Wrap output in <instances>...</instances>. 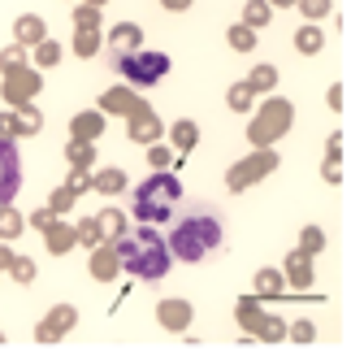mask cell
I'll list each match as a JSON object with an SVG mask.
<instances>
[{"label":"cell","instance_id":"1","mask_svg":"<svg viewBox=\"0 0 351 356\" xmlns=\"http://www.w3.org/2000/svg\"><path fill=\"white\" fill-rule=\"evenodd\" d=\"M169 257L182 261V265H200L208 257L221 252L225 243V226H221V213L208 204V200H191V204H178L169 218Z\"/></svg>","mask_w":351,"mask_h":356},{"label":"cell","instance_id":"2","mask_svg":"<svg viewBox=\"0 0 351 356\" xmlns=\"http://www.w3.org/2000/svg\"><path fill=\"white\" fill-rule=\"evenodd\" d=\"M117 257H121V270H126L130 278H139V282H161L169 274V261H173L169 243L156 235L152 226H139L130 239L121 235L117 239Z\"/></svg>","mask_w":351,"mask_h":356},{"label":"cell","instance_id":"3","mask_svg":"<svg viewBox=\"0 0 351 356\" xmlns=\"http://www.w3.org/2000/svg\"><path fill=\"white\" fill-rule=\"evenodd\" d=\"M182 204V183L178 174H148L135 187V218L144 226H161L173 218V209Z\"/></svg>","mask_w":351,"mask_h":356},{"label":"cell","instance_id":"4","mask_svg":"<svg viewBox=\"0 0 351 356\" xmlns=\"http://www.w3.org/2000/svg\"><path fill=\"white\" fill-rule=\"evenodd\" d=\"M109 70H117L126 83L135 87H152L169 74V57L165 52H148V48H135V52H121V57H109Z\"/></svg>","mask_w":351,"mask_h":356},{"label":"cell","instance_id":"5","mask_svg":"<svg viewBox=\"0 0 351 356\" xmlns=\"http://www.w3.org/2000/svg\"><path fill=\"white\" fill-rule=\"evenodd\" d=\"M291 122H295L291 100L273 96V100L265 104V113L252 122V139H256V144H269V139H277V135H286V131H291Z\"/></svg>","mask_w":351,"mask_h":356},{"label":"cell","instance_id":"6","mask_svg":"<svg viewBox=\"0 0 351 356\" xmlns=\"http://www.w3.org/2000/svg\"><path fill=\"white\" fill-rule=\"evenodd\" d=\"M17 187H22V156L9 135H0V204H13Z\"/></svg>","mask_w":351,"mask_h":356},{"label":"cell","instance_id":"7","mask_svg":"<svg viewBox=\"0 0 351 356\" xmlns=\"http://www.w3.org/2000/svg\"><path fill=\"white\" fill-rule=\"evenodd\" d=\"M273 170H277V152H256L252 161H239L230 174H225V187H230V191H243V187L260 183V178L273 174Z\"/></svg>","mask_w":351,"mask_h":356},{"label":"cell","instance_id":"8","mask_svg":"<svg viewBox=\"0 0 351 356\" xmlns=\"http://www.w3.org/2000/svg\"><path fill=\"white\" fill-rule=\"evenodd\" d=\"M44 87V79L35 74V70H13V74H5V104H13V109H22V104Z\"/></svg>","mask_w":351,"mask_h":356},{"label":"cell","instance_id":"9","mask_svg":"<svg viewBox=\"0 0 351 356\" xmlns=\"http://www.w3.org/2000/svg\"><path fill=\"white\" fill-rule=\"evenodd\" d=\"M74 322H78V313L69 309V305H57L48 322H40V326H35V339H40V343H57L65 330H74Z\"/></svg>","mask_w":351,"mask_h":356},{"label":"cell","instance_id":"10","mask_svg":"<svg viewBox=\"0 0 351 356\" xmlns=\"http://www.w3.org/2000/svg\"><path fill=\"white\" fill-rule=\"evenodd\" d=\"M117 270H121L117 243H109V239H100V243L92 248V278H100V282H109V278H113Z\"/></svg>","mask_w":351,"mask_h":356},{"label":"cell","instance_id":"11","mask_svg":"<svg viewBox=\"0 0 351 356\" xmlns=\"http://www.w3.org/2000/svg\"><path fill=\"white\" fill-rule=\"evenodd\" d=\"M130 122V139L135 144H152V139H161V122H156V113L148 109V104H139L135 113H126Z\"/></svg>","mask_w":351,"mask_h":356},{"label":"cell","instance_id":"12","mask_svg":"<svg viewBox=\"0 0 351 356\" xmlns=\"http://www.w3.org/2000/svg\"><path fill=\"white\" fill-rule=\"evenodd\" d=\"M135 48H144V31L135 22H117L109 31V57H121V52H135Z\"/></svg>","mask_w":351,"mask_h":356},{"label":"cell","instance_id":"13","mask_svg":"<svg viewBox=\"0 0 351 356\" xmlns=\"http://www.w3.org/2000/svg\"><path fill=\"white\" fill-rule=\"evenodd\" d=\"M156 313H161V326L173 330V334H182L191 326V305H187V300H161Z\"/></svg>","mask_w":351,"mask_h":356},{"label":"cell","instance_id":"14","mask_svg":"<svg viewBox=\"0 0 351 356\" xmlns=\"http://www.w3.org/2000/svg\"><path fill=\"white\" fill-rule=\"evenodd\" d=\"M139 104L144 100H139L130 87H109V92L100 96V113H135Z\"/></svg>","mask_w":351,"mask_h":356},{"label":"cell","instance_id":"15","mask_svg":"<svg viewBox=\"0 0 351 356\" xmlns=\"http://www.w3.org/2000/svg\"><path fill=\"white\" fill-rule=\"evenodd\" d=\"M13 35H17V44L31 48V44H44L48 40V26H44V17H35V13H22L13 22Z\"/></svg>","mask_w":351,"mask_h":356},{"label":"cell","instance_id":"16","mask_svg":"<svg viewBox=\"0 0 351 356\" xmlns=\"http://www.w3.org/2000/svg\"><path fill=\"white\" fill-rule=\"evenodd\" d=\"M74 243H78L74 226H65V222H57V218L48 222V248H52V252H57V257H65V252H69V248H74Z\"/></svg>","mask_w":351,"mask_h":356},{"label":"cell","instance_id":"17","mask_svg":"<svg viewBox=\"0 0 351 356\" xmlns=\"http://www.w3.org/2000/svg\"><path fill=\"white\" fill-rule=\"evenodd\" d=\"M96 230H100V239H109V243H117L121 235H126V218H121L117 209H104L100 218H96Z\"/></svg>","mask_w":351,"mask_h":356},{"label":"cell","instance_id":"18","mask_svg":"<svg viewBox=\"0 0 351 356\" xmlns=\"http://www.w3.org/2000/svg\"><path fill=\"white\" fill-rule=\"evenodd\" d=\"M69 131H74V139H87V144H92V139L104 135V113H78Z\"/></svg>","mask_w":351,"mask_h":356},{"label":"cell","instance_id":"19","mask_svg":"<svg viewBox=\"0 0 351 356\" xmlns=\"http://www.w3.org/2000/svg\"><path fill=\"white\" fill-rule=\"evenodd\" d=\"M295 48H300L304 57H312V52H321V48H325V35L317 31V22H304L300 31H295Z\"/></svg>","mask_w":351,"mask_h":356},{"label":"cell","instance_id":"20","mask_svg":"<svg viewBox=\"0 0 351 356\" xmlns=\"http://www.w3.org/2000/svg\"><path fill=\"white\" fill-rule=\"evenodd\" d=\"M282 274H286L300 291H304V287H312V265H308V252H295V257L286 261V270H282Z\"/></svg>","mask_w":351,"mask_h":356},{"label":"cell","instance_id":"21","mask_svg":"<svg viewBox=\"0 0 351 356\" xmlns=\"http://www.w3.org/2000/svg\"><path fill=\"white\" fill-rule=\"evenodd\" d=\"M282 287H286V274H282V270H260V274H256V296H260V300L282 296Z\"/></svg>","mask_w":351,"mask_h":356},{"label":"cell","instance_id":"22","mask_svg":"<svg viewBox=\"0 0 351 356\" xmlns=\"http://www.w3.org/2000/svg\"><path fill=\"white\" fill-rule=\"evenodd\" d=\"M92 187L100 195H121V191H126V170H104V174H96Z\"/></svg>","mask_w":351,"mask_h":356},{"label":"cell","instance_id":"23","mask_svg":"<svg viewBox=\"0 0 351 356\" xmlns=\"http://www.w3.org/2000/svg\"><path fill=\"white\" fill-rule=\"evenodd\" d=\"M234 317H239L243 330H256L260 317H265V313H260V300H239V305H234Z\"/></svg>","mask_w":351,"mask_h":356},{"label":"cell","instance_id":"24","mask_svg":"<svg viewBox=\"0 0 351 356\" xmlns=\"http://www.w3.org/2000/svg\"><path fill=\"white\" fill-rule=\"evenodd\" d=\"M196 139H200L196 122H173V148H178V152H191V148H196Z\"/></svg>","mask_w":351,"mask_h":356},{"label":"cell","instance_id":"25","mask_svg":"<svg viewBox=\"0 0 351 356\" xmlns=\"http://www.w3.org/2000/svg\"><path fill=\"white\" fill-rule=\"evenodd\" d=\"M269 13H273V5L269 0H248V9H243V26H265L269 22Z\"/></svg>","mask_w":351,"mask_h":356},{"label":"cell","instance_id":"26","mask_svg":"<svg viewBox=\"0 0 351 356\" xmlns=\"http://www.w3.org/2000/svg\"><path fill=\"white\" fill-rule=\"evenodd\" d=\"M74 52H78V57H96V52H100V31L96 26H83L74 35Z\"/></svg>","mask_w":351,"mask_h":356},{"label":"cell","instance_id":"27","mask_svg":"<svg viewBox=\"0 0 351 356\" xmlns=\"http://www.w3.org/2000/svg\"><path fill=\"white\" fill-rule=\"evenodd\" d=\"M252 96H256V92H252L248 83H234L230 92H225V104H230L234 113H248V109H252Z\"/></svg>","mask_w":351,"mask_h":356},{"label":"cell","instance_id":"28","mask_svg":"<svg viewBox=\"0 0 351 356\" xmlns=\"http://www.w3.org/2000/svg\"><path fill=\"white\" fill-rule=\"evenodd\" d=\"M321 248H325V230H321V226H304V230H300V252L317 257Z\"/></svg>","mask_w":351,"mask_h":356},{"label":"cell","instance_id":"29","mask_svg":"<svg viewBox=\"0 0 351 356\" xmlns=\"http://www.w3.org/2000/svg\"><path fill=\"white\" fill-rule=\"evenodd\" d=\"M252 92H269V87H277V70L273 65H256L252 70V79H248Z\"/></svg>","mask_w":351,"mask_h":356},{"label":"cell","instance_id":"30","mask_svg":"<svg viewBox=\"0 0 351 356\" xmlns=\"http://www.w3.org/2000/svg\"><path fill=\"white\" fill-rule=\"evenodd\" d=\"M17 235H22V218L9 204H0V239H17Z\"/></svg>","mask_w":351,"mask_h":356},{"label":"cell","instance_id":"31","mask_svg":"<svg viewBox=\"0 0 351 356\" xmlns=\"http://www.w3.org/2000/svg\"><path fill=\"white\" fill-rule=\"evenodd\" d=\"M230 48L252 52V48H256V31H252V26H243V22H234V26H230Z\"/></svg>","mask_w":351,"mask_h":356},{"label":"cell","instance_id":"32","mask_svg":"<svg viewBox=\"0 0 351 356\" xmlns=\"http://www.w3.org/2000/svg\"><path fill=\"white\" fill-rule=\"evenodd\" d=\"M40 127H44V118L35 113L31 104H22V109H17V135H35Z\"/></svg>","mask_w":351,"mask_h":356},{"label":"cell","instance_id":"33","mask_svg":"<svg viewBox=\"0 0 351 356\" xmlns=\"http://www.w3.org/2000/svg\"><path fill=\"white\" fill-rule=\"evenodd\" d=\"M256 334H260V339H265V343H277V339H282V334H286V326L277 322V317H260Z\"/></svg>","mask_w":351,"mask_h":356},{"label":"cell","instance_id":"34","mask_svg":"<svg viewBox=\"0 0 351 356\" xmlns=\"http://www.w3.org/2000/svg\"><path fill=\"white\" fill-rule=\"evenodd\" d=\"M26 65V52H22V44H13V48H5L0 52V70L5 74H13V70H22Z\"/></svg>","mask_w":351,"mask_h":356},{"label":"cell","instance_id":"35","mask_svg":"<svg viewBox=\"0 0 351 356\" xmlns=\"http://www.w3.org/2000/svg\"><path fill=\"white\" fill-rule=\"evenodd\" d=\"M65 156H69L78 170H87V165H92V144H87V139H74V144L65 148Z\"/></svg>","mask_w":351,"mask_h":356},{"label":"cell","instance_id":"36","mask_svg":"<svg viewBox=\"0 0 351 356\" xmlns=\"http://www.w3.org/2000/svg\"><path fill=\"white\" fill-rule=\"evenodd\" d=\"M295 5L304 9V17H308V22H317V17H325L329 9H334V0H295Z\"/></svg>","mask_w":351,"mask_h":356},{"label":"cell","instance_id":"37","mask_svg":"<svg viewBox=\"0 0 351 356\" xmlns=\"http://www.w3.org/2000/svg\"><path fill=\"white\" fill-rule=\"evenodd\" d=\"M74 200H78V195L69 191V187H57V191H52V200H48V209H52V213H57V218H61L65 209H74Z\"/></svg>","mask_w":351,"mask_h":356},{"label":"cell","instance_id":"38","mask_svg":"<svg viewBox=\"0 0 351 356\" xmlns=\"http://www.w3.org/2000/svg\"><path fill=\"white\" fill-rule=\"evenodd\" d=\"M35 61H40V65H57L61 61V44H52V40L35 44Z\"/></svg>","mask_w":351,"mask_h":356},{"label":"cell","instance_id":"39","mask_svg":"<svg viewBox=\"0 0 351 356\" xmlns=\"http://www.w3.org/2000/svg\"><path fill=\"white\" fill-rule=\"evenodd\" d=\"M9 274H13L17 282H35V261H31V257H13Z\"/></svg>","mask_w":351,"mask_h":356},{"label":"cell","instance_id":"40","mask_svg":"<svg viewBox=\"0 0 351 356\" xmlns=\"http://www.w3.org/2000/svg\"><path fill=\"white\" fill-rule=\"evenodd\" d=\"M92 183H96V178H92V174H87V170H78V165H74V170H69V178H65V187H69V191H74V195H83L87 187H92Z\"/></svg>","mask_w":351,"mask_h":356},{"label":"cell","instance_id":"41","mask_svg":"<svg viewBox=\"0 0 351 356\" xmlns=\"http://www.w3.org/2000/svg\"><path fill=\"white\" fill-rule=\"evenodd\" d=\"M74 235H78V243H87V248H96V243H100V230H96V218H92V222H78V226H74Z\"/></svg>","mask_w":351,"mask_h":356},{"label":"cell","instance_id":"42","mask_svg":"<svg viewBox=\"0 0 351 356\" xmlns=\"http://www.w3.org/2000/svg\"><path fill=\"white\" fill-rule=\"evenodd\" d=\"M148 161H152V170H169V165H173V152H169V148H161V144H152Z\"/></svg>","mask_w":351,"mask_h":356},{"label":"cell","instance_id":"43","mask_svg":"<svg viewBox=\"0 0 351 356\" xmlns=\"http://www.w3.org/2000/svg\"><path fill=\"white\" fill-rule=\"evenodd\" d=\"M74 22H78V26H96V22H100L96 5H78V9H74Z\"/></svg>","mask_w":351,"mask_h":356},{"label":"cell","instance_id":"44","mask_svg":"<svg viewBox=\"0 0 351 356\" xmlns=\"http://www.w3.org/2000/svg\"><path fill=\"white\" fill-rule=\"evenodd\" d=\"M295 339H300V343H312V339H317V326H312V322H295Z\"/></svg>","mask_w":351,"mask_h":356},{"label":"cell","instance_id":"45","mask_svg":"<svg viewBox=\"0 0 351 356\" xmlns=\"http://www.w3.org/2000/svg\"><path fill=\"white\" fill-rule=\"evenodd\" d=\"M52 218H57V213L44 209V213H35V218H31V226H35V230H48V222H52Z\"/></svg>","mask_w":351,"mask_h":356},{"label":"cell","instance_id":"46","mask_svg":"<svg viewBox=\"0 0 351 356\" xmlns=\"http://www.w3.org/2000/svg\"><path fill=\"white\" fill-rule=\"evenodd\" d=\"M0 135H17V118L13 113H0Z\"/></svg>","mask_w":351,"mask_h":356},{"label":"cell","instance_id":"47","mask_svg":"<svg viewBox=\"0 0 351 356\" xmlns=\"http://www.w3.org/2000/svg\"><path fill=\"white\" fill-rule=\"evenodd\" d=\"M329 109H343V87H339V83L329 87Z\"/></svg>","mask_w":351,"mask_h":356},{"label":"cell","instance_id":"48","mask_svg":"<svg viewBox=\"0 0 351 356\" xmlns=\"http://www.w3.org/2000/svg\"><path fill=\"white\" fill-rule=\"evenodd\" d=\"M165 9H173V13H182V9H191V0H161Z\"/></svg>","mask_w":351,"mask_h":356},{"label":"cell","instance_id":"49","mask_svg":"<svg viewBox=\"0 0 351 356\" xmlns=\"http://www.w3.org/2000/svg\"><path fill=\"white\" fill-rule=\"evenodd\" d=\"M9 265H13V252H9L5 243H0V270H9Z\"/></svg>","mask_w":351,"mask_h":356},{"label":"cell","instance_id":"50","mask_svg":"<svg viewBox=\"0 0 351 356\" xmlns=\"http://www.w3.org/2000/svg\"><path fill=\"white\" fill-rule=\"evenodd\" d=\"M269 5H277V9H291V5H295V0H269Z\"/></svg>","mask_w":351,"mask_h":356},{"label":"cell","instance_id":"51","mask_svg":"<svg viewBox=\"0 0 351 356\" xmlns=\"http://www.w3.org/2000/svg\"><path fill=\"white\" fill-rule=\"evenodd\" d=\"M87 5H96V9H100V5H109V0H87Z\"/></svg>","mask_w":351,"mask_h":356},{"label":"cell","instance_id":"52","mask_svg":"<svg viewBox=\"0 0 351 356\" xmlns=\"http://www.w3.org/2000/svg\"><path fill=\"white\" fill-rule=\"evenodd\" d=\"M0 343H5V334H0Z\"/></svg>","mask_w":351,"mask_h":356}]
</instances>
